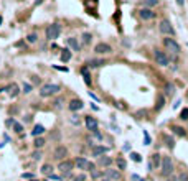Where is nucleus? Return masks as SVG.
Here are the masks:
<instances>
[{
    "mask_svg": "<svg viewBox=\"0 0 188 181\" xmlns=\"http://www.w3.org/2000/svg\"><path fill=\"white\" fill-rule=\"evenodd\" d=\"M104 178H109V179H112V181H119L122 178V174L119 170H112V168H107V170L104 171Z\"/></svg>",
    "mask_w": 188,
    "mask_h": 181,
    "instance_id": "14",
    "label": "nucleus"
},
{
    "mask_svg": "<svg viewBox=\"0 0 188 181\" xmlns=\"http://www.w3.org/2000/svg\"><path fill=\"white\" fill-rule=\"evenodd\" d=\"M55 69H58V71H64V73H68V68H61V66H55Z\"/></svg>",
    "mask_w": 188,
    "mask_h": 181,
    "instance_id": "47",
    "label": "nucleus"
},
{
    "mask_svg": "<svg viewBox=\"0 0 188 181\" xmlns=\"http://www.w3.org/2000/svg\"><path fill=\"white\" fill-rule=\"evenodd\" d=\"M5 124H7V127H13L15 119H7V122H5Z\"/></svg>",
    "mask_w": 188,
    "mask_h": 181,
    "instance_id": "44",
    "label": "nucleus"
},
{
    "mask_svg": "<svg viewBox=\"0 0 188 181\" xmlns=\"http://www.w3.org/2000/svg\"><path fill=\"white\" fill-rule=\"evenodd\" d=\"M131 158H132L134 161H137V163H139V161H142V158H140V155H139V153H131Z\"/></svg>",
    "mask_w": 188,
    "mask_h": 181,
    "instance_id": "42",
    "label": "nucleus"
},
{
    "mask_svg": "<svg viewBox=\"0 0 188 181\" xmlns=\"http://www.w3.org/2000/svg\"><path fill=\"white\" fill-rule=\"evenodd\" d=\"M66 45L69 46V50H71V51H81V46H83L79 40L74 38V36H69V38L66 40Z\"/></svg>",
    "mask_w": 188,
    "mask_h": 181,
    "instance_id": "15",
    "label": "nucleus"
},
{
    "mask_svg": "<svg viewBox=\"0 0 188 181\" xmlns=\"http://www.w3.org/2000/svg\"><path fill=\"white\" fill-rule=\"evenodd\" d=\"M167 181H178V178L177 176H173V174H172V176H168V179Z\"/></svg>",
    "mask_w": 188,
    "mask_h": 181,
    "instance_id": "48",
    "label": "nucleus"
},
{
    "mask_svg": "<svg viewBox=\"0 0 188 181\" xmlns=\"http://www.w3.org/2000/svg\"><path fill=\"white\" fill-rule=\"evenodd\" d=\"M84 124H86V128L89 130L91 133L94 132H99V124H97V120L91 117V115H87V117H84Z\"/></svg>",
    "mask_w": 188,
    "mask_h": 181,
    "instance_id": "11",
    "label": "nucleus"
},
{
    "mask_svg": "<svg viewBox=\"0 0 188 181\" xmlns=\"http://www.w3.org/2000/svg\"><path fill=\"white\" fill-rule=\"evenodd\" d=\"M116 165H117V170L122 171V170H126V168H127V161L122 158V156H119V158L116 160Z\"/></svg>",
    "mask_w": 188,
    "mask_h": 181,
    "instance_id": "28",
    "label": "nucleus"
},
{
    "mask_svg": "<svg viewBox=\"0 0 188 181\" xmlns=\"http://www.w3.org/2000/svg\"><path fill=\"white\" fill-rule=\"evenodd\" d=\"M22 178H23V179H30V178H33V174H32V173H23Z\"/></svg>",
    "mask_w": 188,
    "mask_h": 181,
    "instance_id": "45",
    "label": "nucleus"
},
{
    "mask_svg": "<svg viewBox=\"0 0 188 181\" xmlns=\"http://www.w3.org/2000/svg\"><path fill=\"white\" fill-rule=\"evenodd\" d=\"M106 64V60H101V58H92V60L87 61V66L89 69H94V68H101Z\"/></svg>",
    "mask_w": 188,
    "mask_h": 181,
    "instance_id": "21",
    "label": "nucleus"
},
{
    "mask_svg": "<svg viewBox=\"0 0 188 181\" xmlns=\"http://www.w3.org/2000/svg\"><path fill=\"white\" fill-rule=\"evenodd\" d=\"M61 25L60 23H51V25L46 26V30H45V36L46 40H50V41H55V40L60 38V35H61Z\"/></svg>",
    "mask_w": 188,
    "mask_h": 181,
    "instance_id": "2",
    "label": "nucleus"
},
{
    "mask_svg": "<svg viewBox=\"0 0 188 181\" xmlns=\"http://www.w3.org/2000/svg\"><path fill=\"white\" fill-rule=\"evenodd\" d=\"M102 181H112V179H109V178H104Z\"/></svg>",
    "mask_w": 188,
    "mask_h": 181,
    "instance_id": "53",
    "label": "nucleus"
},
{
    "mask_svg": "<svg viewBox=\"0 0 188 181\" xmlns=\"http://www.w3.org/2000/svg\"><path fill=\"white\" fill-rule=\"evenodd\" d=\"M91 41H92V35L89 31H84L83 35H81V45L83 46H89Z\"/></svg>",
    "mask_w": 188,
    "mask_h": 181,
    "instance_id": "22",
    "label": "nucleus"
},
{
    "mask_svg": "<svg viewBox=\"0 0 188 181\" xmlns=\"http://www.w3.org/2000/svg\"><path fill=\"white\" fill-rule=\"evenodd\" d=\"M83 107H84V102L81 101V99H73V101L68 104V109L71 110V112H78V110H81Z\"/></svg>",
    "mask_w": 188,
    "mask_h": 181,
    "instance_id": "16",
    "label": "nucleus"
},
{
    "mask_svg": "<svg viewBox=\"0 0 188 181\" xmlns=\"http://www.w3.org/2000/svg\"><path fill=\"white\" fill-rule=\"evenodd\" d=\"M139 18L144 20V21H150V20L155 18V12L149 7H144V8L139 10Z\"/></svg>",
    "mask_w": 188,
    "mask_h": 181,
    "instance_id": "7",
    "label": "nucleus"
},
{
    "mask_svg": "<svg viewBox=\"0 0 188 181\" xmlns=\"http://www.w3.org/2000/svg\"><path fill=\"white\" fill-rule=\"evenodd\" d=\"M163 46H165V50L168 51V53H172V55H178L180 51H181L180 45L177 43V40L172 38V36L163 38Z\"/></svg>",
    "mask_w": 188,
    "mask_h": 181,
    "instance_id": "5",
    "label": "nucleus"
},
{
    "mask_svg": "<svg viewBox=\"0 0 188 181\" xmlns=\"http://www.w3.org/2000/svg\"><path fill=\"white\" fill-rule=\"evenodd\" d=\"M42 173L45 174V176H50V174H53V166L50 165V163H45V165L42 166Z\"/></svg>",
    "mask_w": 188,
    "mask_h": 181,
    "instance_id": "29",
    "label": "nucleus"
},
{
    "mask_svg": "<svg viewBox=\"0 0 188 181\" xmlns=\"http://www.w3.org/2000/svg\"><path fill=\"white\" fill-rule=\"evenodd\" d=\"M45 138L43 137H35V142H33V145H35V148H43L45 147Z\"/></svg>",
    "mask_w": 188,
    "mask_h": 181,
    "instance_id": "31",
    "label": "nucleus"
},
{
    "mask_svg": "<svg viewBox=\"0 0 188 181\" xmlns=\"http://www.w3.org/2000/svg\"><path fill=\"white\" fill-rule=\"evenodd\" d=\"M60 58H61V61H63V63H68L69 60H71V50H69V48H64Z\"/></svg>",
    "mask_w": 188,
    "mask_h": 181,
    "instance_id": "27",
    "label": "nucleus"
},
{
    "mask_svg": "<svg viewBox=\"0 0 188 181\" xmlns=\"http://www.w3.org/2000/svg\"><path fill=\"white\" fill-rule=\"evenodd\" d=\"M25 41H27V43H30V45H35V43L38 41V35H37V33H30V35H27Z\"/></svg>",
    "mask_w": 188,
    "mask_h": 181,
    "instance_id": "30",
    "label": "nucleus"
},
{
    "mask_svg": "<svg viewBox=\"0 0 188 181\" xmlns=\"http://www.w3.org/2000/svg\"><path fill=\"white\" fill-rule=\"evenodd\" d=\"M43 133H45V127L42 124H37V125L33 127V130H32V135L33 137H42Z\"/></svg>",
    "mask_w": 188,
    "mask_h": 181,
    "instance_id": "24",
    "label": "nucleus"
},
{
    "mask_svg": "<svg viewBox=\"0 0 188 181\" xmlns=\"http://www.w3.org/2000/svg\"><path fill=\"white\" fill-rule=\"evenodd\" d=\"M32 181H37V179H32Z\"/></svg>",
    "mask_w": 188,
    "mask_h": 181,
    "instance_id": "54",
    "label": "nucleus"
},
{
    "mask_svg": "<svg viewBox=\"0 0 188 181\" xmlns=\"http://www.w3.org/2000/svg\"><path fill=\"white\" fill-rule=\"evenodd\" d=\"M180 119H181V120H188V109H183V110L180 112Z\"/></svg>",
    "mask_w": 188,
    "mask_h": 181,
    "instance_id": "41",
    "label": "nucleus"
},
{
    "mask_svg": "<svg viewBox=\"0 0 188 181\" xmlns=\"http://www.w3.org/2000/svg\"><path fill=\"white\" fill-rule=\"evenodd\" d=\"M33 91V86L30 83H23L22 84V92H25V94H30V92Z\"/></svg>",
    "mask_w": 188,
    "mask_h": 181,
    "instance_id": "32",
    "label": "nucleus"
},
{
    "mask_svg": "<svg viewBox=\"0 0 188 181\" xmlns=\"http://www.w3.org/2000/svg\"><path fill=\"white\" fill-rule=\"evenodd\" d=\"M60 91H61L60 84H51V83H48V84H43V86H42V89H40V96H42V97H51V96L58 94Z\"/></svg>",
    "mask_w": 188,
    "mask_h": 181,
    "instance_id": "3",
    "label": "nucleus"
},
{
    "mask_svg": "<svg viewBox=\"0 0 188 181\" xmlns=\"http://www.w3.org/2000/svg\"><path fill=\"white\" fill-rule=\"evenodd\" d=\"M177 3L180 5V7H183V5H185V0H177Z\"/></svg>",
    "mask_w": 188,
    "mask_h": 181,
    "instance_id": "49",
    "label": "nucleus"
},
{
    "mask_svg": "<svg viewBox=\"0 0 188 181\" xmlns=\"http://www.w3.org/2000/svg\"><path fill=\"white\" fill-rule=\"evenodd\" d=\"M162 165V155L160 153H152L150 160H149V170L152 171L154 168H160Z\"/></svg>",
    "mask_w": 188,
    "mask_h": 181,
    "instance_id": "12",
    "label": "nucleus"
},
{
    "mask_svg": "<svg viewBox=\"0 0 188 181\" xmlns=\"http://www.w3.org/2000/svg\"><path fill=\"white\" fill-rule=\"evenodd\" d=\"M112 161H114V160L111 158V156L102 155V156H99V158H97V165H99V166H102V168H111Z\"/></svg>",
    "mask_w": 188,
    "mask_h": 181,
    "instance_id": "18",
    "label": "nucleus"
},
{
    "mask_svg": "<svg viewBox=\"0 0 188 181\" xmlns=\"http://www.w3.org/2000/svg\"><path fill=\"white\" fill-rule=\"evenodd\" d=\"M175 171V163L172 160V156H167V155H163L162 156V165H160V173H162V176L163 178H168V176H172Z\"/></svg>",
    "mask_w": 188,
    "mask_h": 181,
    "instance_id": "1",
    "label": "nucleus"
},
{
    "mask_svg": "<svg viewBox=\"0 0 188 181\" xmlns=\"http://www.w3.org/2000/svg\"><path fill=\"white\" fill-rule=\"evenodd\" d=\"M177 178H178V181H188V173L183 171V173H180Z\"/></svg>",
    "mask_w": 188,
    "mask_h": 181,
    "instance_id": "40",
    "label": "nucleus"
},
{
    "mask_svg": "<svg viewBox=\"0 0 188 181\" xmlns=\"http://www.w3.org/2000/svg\"><path fill=\"white\" fill-rule=\"evenodd\" d=\"M94 53L96 55H111L112 53V46L109 43H97L94 46Z\"/></svg>",
    "mask_w": 188,
    "mask_h": 181,
    "instance_id": "8",
    "label": "nucleus"
},
{
    "mask_svg": "<svg viewBox=\"0 0 188 181\" xmlns=\"http://www.w3.org/2000/svg\"><path fill=\"white\" fill-rule=\"evenodd\" d=\"M63 102H64L63 99H61V97H58L56 101L53 102V106H55V109H61V107H63Z\"/></svg>",
    "mask_w": 188,
    "mask_h": 181,
    "instance_id": "38",
    "label": "nucleus"
},
{
    "mask_svg": "<svg viewBox=\"0 0 188 181\" xmlns=\"http://www.w3.org/2000/svg\"><path fill=\"white\" fill-rule=\"evenodd\" d=\"M81 74H83V79H84V84L87 86V87H91V84H92V81H91V74H89V66H83L81 68Z\"/></svg>",
    "mask_w": 188,
    "mask_h": 181,
    "instance_id": "19",
    "label": "nucleus"
},
{
    "mask_svg": "<svg viewBox=\"0 0 188 181\" xmlns=\"http://www.w3.org/2000/svg\"><path fill=\"white\" fill-rule=\"evenodd\" d=\"M144 3H145V7L152 8V7H155V5L158 3V0H144Z\"/></svg>",
    "mask_w": 188,
    "mask_h": 181,
    "instance_id": "36",
    "label": "nucleus"
},
{
    "mask_svg": "<svg viewBox=\"0 0 188 181\" xmlns=\"http://www.w3.org/2000/svg\"><path fill=\"white\" fill-rule=\"evenodd\" d=\"M74 168V161L69 160V158H64L60 161V165H58V170L61 173H71V170Z\"/></svg>",
    "mask_w": 188,
    "mask_h": 181,
    "instance_id": "9",
    "label": "nucleus"
},
{
    "mask_svg": "<svg viewBox=\"0 0 188 181\" xmlns=\"http://www.w3.org/2000/svg\"><path fill=\"white\" fill-rule=\"evenodd\" d=\"M104 176V171H99V170H92L91 171V178L92 179H97V178H102Z\"/></svg>",
    "mask_w": 188,
    "mask_h": 181,
    "instance_id": "34",
    "label": "nucleus"
},
{
    "mask_svg": "<svg viewBox=\"0 0 188 181\" xmlns=\"http://www.w3.org/2000/svg\"><path fill=\"white\" fill-rule=\"evenodd\" d=\"M163 104H165V96H160L157 99V106H155V110H160L163 107Z\"/></svg>",
    "mask_w": 188,
    "mask_h": 181,
    "instance_id": "33",
    "label": "nucleus"
},
{
    "mask_svg": "<svg viewBox=\"0 0 188 181\" xmlns=\"http://www.w3.org/2000/svg\"><path fill=\"white\" fill-rule=\"evenodd\" d=\"M71 124L79 125V117H78V115H73V117H71Z\"/></svg>",
    "mask_w": 188,
    "mask_h": 181,
    "instance_id": "43",
    "label": "nucleus"
},
{
    "mask_svg": "<svg viewBox=\"0 0 188 181\" xmlns=\"http://www.w3.org/2000/svg\"><path fill=\"white\" fill-rule=\"evenodd\" d=\"M172 130H173V133L177 137H186V130H185L183 127H180V125H173Z\"/></svg>",
    "mask_w": 188,
    "mask_h": 181,
    "instance_id": "26",
    "label": "nucleus"
},
{
    "mask_svg": "<svg viewBox=\"0 0 188 181\" xmlns=\"http://www.w3.org/2000/svg\"><path fill=\"white\" fill-rule=\"evenodd\" d=\"M40 3H43V0H35V5H40Z\"/></svg>",
    "mask_w": 188,
    "mask_h": 181,
    "instance_id": "51",
    "label": "nucleus"
},
{
    "mask_svg": "<svg viewBox=\"0 0 188 181\" xmlns=\"http://www.w3.org/2000/svg\"><path fill=\"white\" fill-rule=\"evenodd\" d=\"M25 122H32V115H27V117H25Z\"/></svg>",
    "mask_w": 188,
    "mask_h": 181,
    "instance_id": "50",
    "label": "nucleus"
},
{
    "mask_svg": "<svg viewBox=\"0 0 188 181\" xmlns=\"http://www.w3.org/2000/svg\"><path fill=\"white\" fill-rule=\"evenodd\" d=\"M32 158H33V160H40V158H42V151H40V148H37V150L32 153Z\"/></svg>",
    "mask_w": 188,
    "mask_h": 181,
    "instance_id": "39",
    "label": "nucleus"
},
{
    "mask_svg": "<svg viewBox=\"0 0 188 181\" xmlns=\"http://www.w3.org/2000/svg\"><path fill=\"white\" fill-rule=\"evenodd\" d=\"M13 132L15 133H22L23 132V125L18 124V122H15V124H13Z\"/></svg>",
    "mask_w": 188,
    "mask_h": 181,
    "instance_id": "35",
    "label": "nucleus"
},
{
    "mask_svg": "<svg viewBox=\"0 0 188 181\" xmlns=\"http://www.w3.org/2000/svg\"><path fill=\"white\" fill-rule=\"evenodd\" d=\"M175 91H177V87H175L173 83H167L165 86H163V96L165 97H172L175 94Z\"/></svg>",
    "mask_w": 188,
    "mask_h": 181,
    "instance_id": "20",
    "label": "nucleus"
},
{
    "mask_svg": "<svg viewBox=\"0 0 188 181\" xmlns=\"http://www.w3.org/2000/svg\"><path fill=\"white\" fill-rule=\"evenodd\" d=\"M53 156H55V160H58V161L64 160L68 156V148L64 147V145H58V147L53 150Z\"/></svg>",
    "mask_w": 188,
    "mask_h": 181,
    "instance_id": "10",
    "label": "nucleus"
},
{
    "mask_svg": "<svg viewBox=\"0 0 188 181\" xmlns=\"http://www.w3.org/2000/svg\"><path fill=\"white\" fill-rule=\"evenodd\" d=\"M2 21H3V18H2V15H0V25H2Z\"/></svg>",
    "mask_w": 188,
    "mask_h": 181,
    "instance_id": "52",
    "label": "nucleus"
},
{
    "mask_svg": "<svg viewBox=\"0 0 188 181\" xmlns=\"http://www.w3.org/2000/svg\"><path fill=\"white\" fill-rule=\"evenodd\" d=\"M107 153H109V147H104V145H94L91 150V155L96 156V158H99L102 155H107Z\"/></svg>",
    "mask_w": 188,
    "mask_h": 181,
    "instance_id": "13",
    "label": "nucleus"
},
{
    "mask_svg": "<svg viewBox=\"0 0 188 181\" xmlns=\"http://www.w3.org/2000/svg\"><path fill=\"white\" fill-rule=\"evenodd\" d=\"M162 140L165 142V145H167V148H170V150H173V147H175V140H173V137H170V135H162Z\"/></svg>",
    "mask_w": 188,
    "mask_h": 181,
    "instance_id": "25",
    "label": "nucleus"
},
{
    "mask_svg": "<svg viewBox=\"0 0 188 181\" xmlns=\"http://www.w3.org/2000/svg\"><path fill=\"white\" fill-rule=\"evenodd\" d=\"M144 137H145V145H150V138H149V133L144 132Z\"/></svg>",
    "mask_w": 188,
    "mask_h": 181,
    "instance_id": "46",
    "label": "nucleus"
},
{
    "mask_svg": "<svg viewBox=\"0 0 188 181\" xmlns=\"http://www.w3.org/2000/svg\"><path fill=\"white\" fill-rule=\"evenodd\" d=\"M86 174L84 173H79V174H76V176H73V181H86Z\"/></svg>",
    "mask_w": 188,
    "mask_h": 181,
    "instance_id": "37",
    "label": "nucleus"
},
{
    "mask_svg": "<svg viewBox=\"0 0 188 181\" xmlns=\"http://www.w3.org/2000/svg\"><path fill=\"white\" fill-rule=\"evenodd\" d=\"M154 60L158 66H162V68H167L170 64V58L167 56V53H163V51L158 50V48L154 50Z\"/></svg>",
    "mask_w": 188,
    "mask_h": 181,
    "instance_id": "6",
    "label": "nucleus"
},
{
    "mask_svg": "<svg viewBox=\"0 0 188 181\" xmlns=\"http://www.w3.org/2000/svg\"><path fill=\"white\" fill-rule=\"evenodd\" d=\"M20 87L17 86V84H12V86H8V94H10V97L12 99H17L18 97V94H20Z\"/></svg>",
    "mask_w": 188,
    "mask_h": 181,
    "instance_id": "23",
    "label": "nucleus"
},
{
    "mask_svg": "<svg viewBox=\"0 0 188 181\" xmlns=\"http://www.w3.org/2000/svg\"><path fill=\"white\" fill-rule=\"evenodd\" d=\"M89 165H91V161H87L83 156H78L74 160V166H78V170H89Z\"/></svg>",
    "mask_w": 188,
    "mask_h": 181,
    "instance_id": "17",
    "label": "nucleus"
},
{
    "mask_svg": "<svg viewBox=\"0 0 188 181\" xmlns=\"http://www.w3.org/2000/svg\"><path fill=\"white\" fill-rule=\"evenodd\" d=\"M158 31H160L163 36H175V28L172 25V21L163 18L160 20V23H158Z\"/></svg>",
    "mask_w": 188,
    "mask_h": 181,
    "instance_id": "4",
    "label": "nucleus"
}]
</instances>
